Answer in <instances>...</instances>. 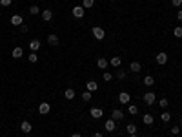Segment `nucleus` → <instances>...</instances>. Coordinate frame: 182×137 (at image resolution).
<instances>
[{"label":"nucleus","instance_id":"1","mask_svg":"<svg viewBox=\"0 0 182 137\" xmlns=\"http://www.w3.org/2000/svg\"><path fill=\"white\" fill-rule=\"evenodd\" d=\"M93 37H95L97 40H102V38L106 37V31H104V28H100V26H95V28H93Z\"/></svg>","mask_w":182,"mask_h":137},{"label":"nucleus","instance_id":"2","mask_svg":"<svg viewBox=\"0 0 182 137\" xmlns=\"http://www.w3.org/2000/svg\"><path fill=\"white\" fill-rule=\"evenodd\" d=\"M71 13H73V17H75V18H82V17H84V13H86V9L82 7V6H75Z\"/></svg>","mask_w":182,"mask_h":137},{"label":"nucleus","instance_id":"3","mask_svg":"<svg viewBox=\"0 0 182 137\" xmlns=\"http://www.w3.org/2000/svg\"><path fill=\"white\" fill-rule=\"evenodd\" d=\"M157 62H159L160 66H164L166 62H168V53H164V51H160V53H157Z\"/></svg>","mask_w":182,"mask_h":137},{"label":"nucleus","instance_id":"4","mask_svg":"<svg viewBox=\"0 0 182 137\" xmlns=\"http://www.w3.org/2000/svg\"><path fill=\"white\" fill-rule=\"evenodd\" d=\"M29 50H31L33 53H37L38 50H40V40H37V38L29 40Z\"/></svg>","mask_w":182,"mask_h":137},{"label":"nucleus","instance_id":"5","mask_svg":"<svg viewBox=\"0 0 182 137\" xmlns=\"http://www.w3.org/2000/svg\"><path fill=\"white\" fill-rule=\"evenodd\" d=\"M111 119H113V121H122V119H124L122 110H113V111H111Z\"/></svg>","mask_w":182,"mask_h":137},{"label":"nucleus","instance_id":"6","mask_svg":"<svg viewBox=\"0 0 182 137\" xmlns=\"http://www.w3.org/2000/svg\"><path fill=\"white\" fill-rule=\"evenodd\" d=\"M22 22H24L22 15H13V17H11V24H13V26H22Z\"/></svg>","mask_w":182,"mask_h":137},{"label":"nucleus","instance_id":"7","mask_svg":"<svg viewBox=\"0 0 182 137\" xmlns=\"http://www.w3.org/2000/svg\"><path fill=\"white\" fill-rule=\"evenodd\" d=\"M51 18H53V11H51V9H44V11H42V20L49 22Z\"/></svg>","mask_w":182,"mask_h":137},{"label":"nucleus","instance_id":"8","mask_svg":"<svg viewBox=\"0 0 182 137\" xmlns=\"http://www.w3.org/2000/svg\"><path fill=\"white\" fill-rule=\"evenodd\" d=\"M49 110H51V106H49L47 102H42V104L38 106V111H40L42 115H47V113H49Z\"/></svg>","mask_w":182,"mask_h":137},{"label":"nucleus","instance_id":"9","mask_svg":"<svg viewBox=\"0 0 182 137\" xmlns=\"http://www.w3.org/2000/svg\"><path fill=\"white\" fill-rule=\"evenodd\" d=\"M20 130L24 132V134H29V132L33 130V126H31V123H29V121H24V123L20 124Z\"/></svg>","mask_w":182,"mask_h":137},{"label":"nucleus","instance_id":"10","mask_svg":"<svg viewBox=\"0 0 182 137\" xmlns=\"http://www.w3.org/2000/svg\"><path fill=\"white\" fill-rule=\"evenodd\" d=\"M155 99H157V97H155V93H151V91H149V93H146L144 95V102H146V104H153V102H155Z\"/></svg>","mask_w":182,"mask_h":137},{"label":"nucleus","instance_id":"11","mask_svg":"<svg viewBox=\"0 0 182 137\" xmlns=\"http://www.w3.org/2000/svg\"><path fill=\"white\" fill-rule=\"evenodd\" d=\"M89 113H91V117H93V119H100L104 111H102L100 108H91V111H89Z\"/></svg>","mask_w":182,"mask_h":137},{"label":"nucleus","instance_id":"12","mask_svg":"<svg viewBox=\"0 0 182 137\" xmlns=\"http://www.w3.org/2000/svg\"><path fill=\"white\" fill-rule=\"evenodd\" d=\"M129 99H131V97H129V93H126V91H122V93L119 95V101L122 102V104H127V102H129Z\"/></svg>","mask_w":182,"mask_h":137},{"label":"nucleus","instance_id":"13","mask_svg":"<svg viewBox=\"0 0 182 137\" xmlns=\"http://www.w3.org/2000/svg\"><path fill=\"white\" fill-rule=\"evenodd\" d=\"M107 64H109V62H107L104 57H100V58H98V60H97V66L100 68V70H106V68H107Z\"/></svg>","mask_w":182,"mask_h":137},{"label":"nucleus","instance_id":"14","mask_svg":"<svg viewBox=\"0 0 182 137\" xmlns=\"http://www.w3.org/2000/svg\"><path fill=\"white\" fill-rule=\"evenodd\" d=\"M142 121H144V124H147V126H151V124H153V115H151V113H146L144 117H142Z\"/></svg>","mask_w":182,"mask_h":137},{"label":"nucleus","instance_id":"15","mask_svg":"<svg viewBox=\"0 0 182 137\" xmlns=\"http://www.w3.org/2000/svg\"><path fill=\"white\" fill-rule=\"evenodd\" d=\"M64 97H66L67 101H71V99H75V90H71V88H67L66 91H64Z\"/></svg>","mask_w":182,"mask_h":137},{"label":"nucleus","instance_id":"16","mask_svg":"<svg viewBox=\"0 0 182 137\" xmlns=\"http://www.w3.org/2000/svg\"><path fill=\"white\" fill-rule=\"evenodd\" d=\"M140 62H131V64H129V71H133V73H139L140 71Z\"/></svg>","mask_w":182,"mask_h":137},{"label":"nucleus","instance_id":"17","mask_svg":"<svg viewBox=\"0 0 182 137\" xmlns=\"http://www.w3.org/2000/svg\"><path fill=\"white\" fill-rule=\"evenodd\" d=\"M58 42H60V40H58L57 35H49L47 37V44H51V46H58Z\"/></svg>","mask_w":182,"mask_h":137},{"label":"nucleus","instance_id":"18","mask_svg":"<svg viewBox=\"0 0 182 137\" xmlns=\"http://www.w3.org/2000/svg\"><path fill=\"white\" fill-rule=\"evenodd\" d=\"M22 55H24L22 48H15V50H13V53H11V57H13V58H20Z\"/></svg>","mask_w":182,"mask_h":137},{"label":"nucleus","instance_id":"19","mask_svg":"<svg viewBox=\"0 0 182 137\" xmlns=\"http://www.w3.org/2000/svg\"><path fill=\"white\" fill-rule=\"evenodd\" d=\"M86 88H87V91H97L98 84H97L95 81H89V82H87V84H86Z\"/></svg>","mask_w":182,"mask_h":137},{"label":"nucleus","instance_id":"20","mask_svg":"<svg viewBox=\"0 0 182 137\" xmlns=\"http://www.w3.org/2000/svg\"><path fill=\"white\" fill-rule=\"evenodd\" d=\"M106 130L107 132H115V121H113V119L106 121Z\"/></svg>","mask_w":182,"mask_h":137},{"label":"nucleus","instance_id":"21","mask_svg":"<svg viewBox=\"0 0 182 137\" xmlns=\"http://www.w3.org/2000/svg\"><path fill=\"white\" fill-rule=\"evenodd\" d=\"M93 6H95V0H84V2H82V7L84 9H89Z\"/></svg>","mask_w":182,"mask_h":137},{"label":"nucleus","instance_id":"22","mask_svg":"<svg viewBox=\"0 0 182 137\" xmlns=\"http://www.w3.org/2000/svg\"><path fill=\"white\" fill-rule=\"evenodd\" d=\"M120 62H122V60H120V57H113L111 60H109V64H111V66H115V68H119V66H120Z\"/></svg>","mask_w":182,"mask_h":137},{"label":"nucleus","instance_id":"23","mask_svg":"<svg viewBox=\"0 0 182 137\" xmlns=\"http://www.w3.org/2000/svg\"><path fill=\"white\" fill-rule=\"evenodd\" d=\"M144 84H146V86H153V84H155V79H153L151 75H147V77H144Z\"/></svg>","mask_w":182,"mask_h":137},{"label":"nucleus","instance_id":"24","mask_svg":"<svg viewBox=\"0 0 182 137\" xmlns=\"http://www.w3.org/2000/svg\"><path fill=\"white\" fill-rule=\"evenodd\" d=\"M160 119H162V123H169V119H171V113H168V111H164V113H160Z\"/></svg>","mask_w":182,"mask_h":137},{"label":"nucleus","instance_id":"25","mask_svg":"<svg viewBox=\"0 0 182 137\" xmlns=\"http://www.w3.org/2000/svg\"><path fill=\"white\" fill-rule=\"evenodd\" d=\"M173 35H175L177 38H182V28H180V26H177V28L173 29Z\"/></svg>","mask_w":182,"mask_h":137},{"label":"nucleus","instance_id":"26","mask_svg":"<svg viewBox=\"0 0 182 137\" xmlns=\"http://www.w3.org/2000/svg\"><path fill=\"white\" fill-rule=\"evenodd\" d=\"M127 134H129V135H135V134H137V126H135V124H127Z\"/></svg>","mask_w":182,"mask_h":137},{"label":"nucleus","instance_id":"27","mask_svg":"<svg viewBox=\"0 0 182 137\" xmlns=\"http://www.w3.org/2000/svg\"><path fill=\"white\" fill-rule=\"evenodd\" d=\"M29 13H31V15H38V13H42V11L38 9V6H31V7H29Z\"/></svg>","mask_w":182,"mask_h":137},{"label":"nucleus","instance_id":"28","mask_svg":"<svg viewBox=\"0 0 182 137\" xmlns=\"http://www.w3.org/2000/svg\"><path fill=\"white\" fill-rule=\"evenodd\" d=\"M27 58H29V62L33 64V62H37V60H38V55H37V53H33V51H31V55H29Z\"/></svg>","mask_w":182,"mask_h":137},{"label":"nucleus","instance_id":"29","mask_svg":"<svg viewBox=\"0 0 182 137\" xmlns=\"http://www.w3.org/2000/svg\"><path fill=\"white\" fill-rule=\"evenodd\" d=\"M129 113L131 115H137V113H139V108H137L135 104H129Z\"/></svg>","mask_w":182,"mask_h":137},{"label":"nucleus","instance_id":"30","mask_svg":"<svg viewBox=\"0 0 182 137\" xmlns=\"http://www.w3.org/2000/svg\"><path fill=\"white\" fill-rule=\"evenodd\" d=\"M82 101H91V91H84L82 93Z\"/></svg>","mask_w":182,"mask_h":137},{"label":"nucleus","instance_id":"31","mask_svg":"<svg viewBox=\"0 0 182 137\" xmlns=\"http://www.w3.org/2000/svg\"><path fill=\"white\" fill-rule=\"evenodd\" d=\"M117 77H119V81H124L126 77H127V73H126V71H120V70H119V73H117Z\"/></svg>","mask_w":182,"mask_h":137},{"label":"nucleus","instance_id":"32","mask_svg":"<svg viewBox=\"0 0 182 137\" xmlns=\"http://www.w3.org/2000/svg\"><path fill=\"white\" fill-rule=\"evenodd\" d=\"M102 77H104V81H106V82H109V81L113 79V75H111V73H107V71H104V75H102Z\"/></svg>","mask_w":182,"mask_h":137},{"label":"nucleus","instance_id":"33","mask_svg":"<svg viewBox=\"0 0 182 137\" xmlns=\"http://www.w3.org/2000/svg\"><path fill=\"white\" fill-rule=\"evenodd\" d=\"M11 2H13V0H0V6L7 7V6H11Z\"/></svg>","mask_w":182,"mask_h":137},{"label":"nucleus","instance_id":"34","mask_svg":"<svg viewBox=\"0 0 182 137\" xmlns=\"http://www.w3.org/2000/svg\"><path fill=\"white\" fill-rule=\"evenodd\" d=\"M159 104H160V108H166V106H168V99H160Z\"/></svg>","mask_w":182,"mask_h":137},{"label":"nucleus","instance_id":"35","mask_svg":"<svg viewBox=\"0 0 182 137\" xmlns=\"http://www.w3.org/2000/svg\"><path fill=\"white\" fill-rule=\"evenodd\" d=\"M171 4H173L175 7H180L182 6V0H171Z\"/></svg>","mask_w":182,"mask_h":137},{"label":"nucleus","instance_id":"36","mask_svg":"<svg viewBox=\"0 0 182 137\" xmlns=\"http://www.w3.org/2000/svg\"><path fill=\"white\" fill-rule=\"evenodd\" d=\"M179 132H180V128H179V126H173V128H171V134H173V135H177Z\"/></svg>","mask_w":182,"mask_h":137},{"label":"nucleus","instance_id":"37","mask_svg":"<svg viewBox=\"0 0 182 137\" xmlns=\"http://www.w3.org/2000/svg\"><path fill=\"white\" fill-rule=\"evenodd\" d=\"M177 18H179V22H182V11L177 13Z\"/></svg>","mask_w":182,"mask_h":137},{"label":"nucleus","instance_id":"38","mask_svg":"<svg viewBox=\"0 0 182 137\" xmlns=\"http://www.w3.org/2000/svg\"><path fill=\"white\" fill-rule=\"evenodd\" d=\"M93 137H104V135H102V134H95V135H93Z\"/></svg>","mask_w":182,"mask_h":137},{"label":"nucleus","instance_id":"39","mask_svg":"<svg viewBox=\"0 0 182 137\" xmlns=\"http://www.w3.org/2000/svg\"><path fill=\"white\" fill-rule=\"evenodd\" d=\"M71 137H82V135H80V134H73Z\"/></svg>","mask_w":182,"mask_h":137},{"label":"nucleus","instance_id":"40","mask_svg":"<svg viewBox=\"0 0 182 137\" xmlns=\"http://www.w3.org/2000/svg\"><path fill=\"white\" fill-rule=\"evenodd\" d=\"M180 128H182V119H180Z\"/></svg>","mask_w":182,"mask_h":137},{"label":"nucleus","instance_id":"41","mask_svg":"<svg viewBox=\"0 0 182 137\" xmlns=\"http://www.w3.org/2000/svg\"><path fill=\"white\" fill-rule=\"evenodd\" d=\"M129 137H137V134H135V135H129Z\"/></svg>","mask_w":182,"mask_h":137},{"label":"nucleus","instance_id":"42","mask_svg":"<svg viewBox=\"0 0 182 137\" xmlns=\"http://www.w3.org/2000/svg\"><path fill=\"white\" fill-rule=\"evenodd\" d=\"M0 17H2V13H0Z\"/></svg>","mask_w":182,"mask_h":137}]
</instances>
